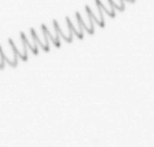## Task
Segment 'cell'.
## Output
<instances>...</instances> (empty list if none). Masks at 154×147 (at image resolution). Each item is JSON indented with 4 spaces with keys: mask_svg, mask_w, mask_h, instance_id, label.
I'll return each mask as SVG.
<instances>
[{
    "mask_svg": "<svg viewBox=\"0 0 154 147\" xmlns=\"http://www.w3.org/2000/svg\"><path fill=\"white\" fill-rule=\"evenodd\" d=\"M44 30L48 35V38L51 40L54 46L57 48L60 46V33H59L58 30H57V26L55 24V20L52 21V24L51 25H46L45 24H42L41 25Z\"/></svg>",
    "mask_w": 154,
    "mask_h": 147,
    "instance_id": "6da1fadb",
    "label": "cell"
},
{
    "mask_svg": "<svg viewBox=\"0 0 154 147\" xmlns=\"http://www.w3.org/2000/svg\"><path fill=\"white\" fill-rule=\"evenodd\" d=\"M8 45L7 46L3 47L1 46V49H2V54H3L4 59H5V62L10 65L12 67H16L17 65V53H16L14 47L12 46L9 42H8Z\"/></svg>",
    "mask_w": 154,
    "mask_h": 147,
    "instance_id": "7a4b0ae2",
    "label": "cell"
},
{
    "mask_svg": "<svg viewBox=\"0 0 154 147\" xmlns=\"http://www.w3.org/2000/svg\"><path fill=\"white\" fill-rule=\"evenodd\" d=\"M56 26L58 30L60 35L65 40L67 43H72V30L71 28L70 24L69 23L68 17L65 18V20L63 24H60L55 20Z\"/></svg>",
    "mask_w": 154,
    "mask_h": 147,
    "instance_id": "3957f363",
    "label": "cell"
},
{
    "mask_svg": "<svg viewBox=\"0 0 154 147\" xmlns=\"http://www.w3.org/2000/svg\"><path fill=\"white\" fill-rule=\"evenodd\" d=\"M8 42L12 45L14 49L15 50L16 53H17L18 57L23 61L26 62L28 59V54H27V46H26V43H25L24 40L20 36V39H19L18 42L12 39L8 40Z\"/></svg>",
    "mask_w": 154,
    "mask_h": 147,
    "instance_id": "277c9868",
    "label": "cell"
},
{
    "mask_svg": "<svg viewBox=\"0 0 154 147\" xmlns=\"http://www.w3.org/2000/svg\"><path fill=\"white\" fill-rule=\"evenodd\" d=\"M85 8L88 11V12L91 14V18H92L93 21H95V23L97 24L98 26L103 27L105 25L104 22V18H103V12H102V8L99 5V4L97 3L95 1V8H91L89 5H86Z\"/></svg>",
    "mask_w": 154,
    "mask_h": 147,
    "instance_id": "5b68a950",
    "label": "cell"
},
{
    "mask_svg": "<svg viewBox=\"0 0 154 147\" xmlns=\"http://www.w3.org/2000/svg\"><path fill=\"white\" fill-rule=\"evenodd\" d=\"M34 36H35L36 42L38 45L40 46L41 48L45 52L49 51V43H48V37L43 28L40 27V29L36 30L32 28Z\"/></svg>",
    "mask_w": 154,
    "mask_h": 147,
    "instance_id": "8992f818",
    "label": "cell"
},
{
    "mask_svg": "<svg viewBox=\"0 0 154 147\" xmlns=\"http://www.w3.org/2000/svg\"><path fill=\"white\" fill-rule=\"evenodd\" d=\"M77 15L79 17V20H80L81 24H82V27L84 29L90 34H93L94 32V22H93V19L91 18V14L88 12V10L85 8V14L82 15L81 13L76 12Z\"/></svg>",
    "mask_w": 154,
    "mask_h": 147,
    "instance_id": "52a82bcc",
    "label": "cell"
},
{
    "mask_svg": "<svg viewBox=\"0 0 154 147\" xmlns=\"http://www.w3.org/2000/svg\"><path fill=\"white\" fill-rule=\"evenodd\" d=\"M20 36L24 40L26 46L30 50V51L33 53L34 55L38 54V43L36 42L35 36H34L32 28L29 30V34H26L24 32H20Z\"/></svg>",
    "mask_w": 154,
    "mask_h": 147,
    "instance_id": "ba28073f",
    "label": "cell"
},
{
    "mask_svg": "<svg viewBox=\"0 0 154 147\" xmlns=\"http://www.w3.org/2000/svg\"><path fill=\"white\" fill-rule=\"evenodd\" d=\"M68 20H69V23L70 24V27L72 28L73 34H75L77 37L79 38V39H83V27H82L80 20H79V17H78L76 13H75V18L73 19L68 17Z\"/></svg>",
    "mask_w": 154,
    "mask_h": 147,
    "instance_id": "9c48e42d",
    "label": "cell"
},
{
    "mask_svg": "<svg viewBox=\"0 0 154 147\" xmlns=\"http://www.w3.org/2000/svg\"><path fill=\"white\" fill-rule=\"evenodd\" d=\"M95 1L101 7L102 10H103L109 17H115V8L109 0H95Z\"/></svg>",
    "mask_w": 154,
    "mask_h": 147,
    "instance_id": "30bf717a",
    "label": "cell"
},
{
    "mask_svg": "<svg viewBox=\"0 0 154 147\" xmlns=\"http://www.w3.org/2000/svg\"><path fill=\"white\" fill-rule=\"evenodd\" d=\"M112 2L114 8L119 11H122L125 9V4H124V0H109Z\"/></svg>",
    "mask_w": 154,
    "mask_h": 147,
    "instance_id": "8fae6325",
    "label": "cell"
},
{
    "mask_svg": "<svg viewBox=\"0 0 154 147\" xmlns=\"http://www.w3.org/2000/svg\"><path fill=\"white\" fill-rule=\"evenodd\" d=\"M5 59H4L2 49H1V46H0V68H3L5 67Z\"/></svg>",
    "mask_w": 154,
    "mask_h": 147,
    "instance_id": "7c38bea8",
    "label": "cell"
},
{
    "mask_svg": "<svg viewBox=\"0 0 154 147\" xmlns=\"http://www.w3.org/2000/svg\"><path fill=\"white\" fill-rule=\"evenodd\" d=\"M125 1H126V2H133L134 0H125Z\"/></svg>",
    "mask_w": 154,
    "mask_h": 147,
    "instance_id": "4fadbf2b",
    "label": "cell"
}]
</instances>
